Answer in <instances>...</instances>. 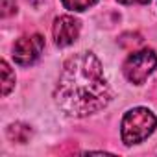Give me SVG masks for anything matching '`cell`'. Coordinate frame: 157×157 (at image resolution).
Instances as JSON below:
<instances>
[{
  "label": "cell",
  "mask_w": 157,
  "mask_h": 157,
  "mask_svg": "<svg viewBox=\"0 0 157 157\" xmlns=\"http://www.w3.org/2000/svg\"><path fill=\"white\" fill-rule=\"evenodd\" d=\"M111 98L102 63L93 52H78L65 61L54 89V100L65 115L89 117L102 111Z\"/></svg>",
  "instance_id": "cell-1"
},
{
  "label": "cell",
  "mask_w": 157,
  "mask_h": 157,
  "mask_svg": "<svg viewBox=\"0 0 157 157\" xmlns=\"http://www.w3.org/2000/svg\"><path fill=\"white\" fill-rule=\"evenodd\" d=\"M157 128V118L155 115L146 109V107H135L129 109L124 118H122V126H120V137L122 142L126 146L131 144H139L144 139H148L153 129Z\"/></svg>",
  "instance_id": "cell-2"
},
{
  "label": "cell",
  "mask_w": 157,
  "mask_h": 157,
  "mask_svg": "<svg viewBox=\"0 0 157 157\" xmlns=\"http://www.w3.org/2000/svg\"><path fill=\"white\" fill-rule=\"evenodd\" d=\"M157 67V56L151 48H142L139 52H133L128 56V59L122 65L126 80L133 85H142L148 76Z\"/></svg>",
  "instance_id": "cell-3"
},
{
  "label": "cell",
  "mask_w": 157,
  "mask_h": 157,
  "mask_svg": "<svg viewBox=\"0 0 157 157\" xmlns=\"http://www.w3.org/2000/svg\"><path fill=\"white\" fill-rule=\"evenodd\" d=\"M43 50H44V37L43 35H39V33L22 35L13 44V59H15V63L28 67V65H33L41 57Z\"/></svg>",
  "instance_id": "cell-4"
},
{
  "label": "cell",
  "mask_w": 157,
  "mask_h": 157,
  "mask_svg": "<svg viewBox=\"0 0 157 157\" xmlns=\"http://www.w3.org/2000/svg\"><path fill=\"white\" fill-rule=\"evenodd\" d=\"M80 21L70 17V15H61L54 21V26H52V35H54V43L59 46V48H65V46H70L72 43H76L78 35H80Z\"/></svg>",
  "instance_id": "cell-5"
},
{
  "label": "cell",
  "mask_w": 157,
  "mask_h": 157,
  "mask_svg": "<svg viewBox=\"0 0 157 157\" xmlns=\"http://www.w3.org/2000/svg\"><path fill=\"white\" fill-rule=\"evenodd\" d=\"M8 137H10L13 142H21V144H24V142H28L30 137H32V128L26 126V124H21V122L11 124V126L8 128Z\"/></svg>",
  "instance_id": "cell-6"
},
{
  "label": "cell",
  "mask_w": 157,
  "mask_h": 157,
  "mask_svg": "<svg viewBox=\"0 0 157 157\" xmlns=\"http://www.w3.org/2000/svg\"><path fill=\"white\" fill-rule=\"evenodd\" d=\"M0 70H2V94L8 96L10 91L15 87V74L11 72V68L6 61H0Z\"/></svg>",
  "instance_id": "cell-7"
},
{
  "label": "cell",
  "mask_w": 157,
  "mask_h": 157,
  "mask_svg": "<svg viewBox=\"0 0 157 157\" xmlns=\"http://www.w3.org/2000/svg\"><path fill=\"white\" fill-rule=\"evenodd\" d=\"M98 0H63V6L70 11H85L93 8Z\"/></svg>",
  "instance_id": "cell-8"
},
{
  "label": "cell",
  "mask_w": 157,
  "mask_h": 157,
  "mask_svg": "<svg viewBox=\"0 0 157 157\" xmlns=\"http://www.w3.org/2000/svg\"><path fill=\"white\" fill-rule=\"evenodd\" d=\"M13 13H17V6H15L13 2L4 0V2H2V17H10V15H13Z\"/></svg>",
  "instance_id": "cell-9"
},
{
  "label": "cell",
  "mask_w": 157,
  "mask_h": 157,
  "mask_svg": "<svg viewBox=\"0 0 157 157\" xmlns=\"http://www.w3.org/2000/svg\"><path fill=\"white\" fill-rule=\"evenodd\" d=\"M120 4H126V6H131V4H148L150 0H118Z\"/></svg>",
  "instance_id": "cell-10"
},
{
  "label": "cell",
  "mask_w": 157,
  "mask_h": 157,
  "mask_svg": "<svg viewBox=\"0 0 157 157\" xmlns=\"http://www.w3.org/2000/svg\"><path fill=\"white\" fill-rule=\"evenodd\" d=\"M28 2H30L32 6H35V8H37V6H41V4L44 2V0H28Z\"/></svg>",
  "instance_id": "cell-11"
}]
</instances>
